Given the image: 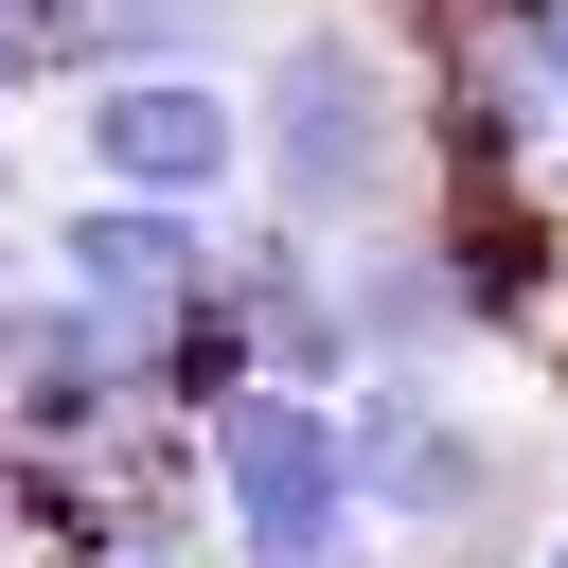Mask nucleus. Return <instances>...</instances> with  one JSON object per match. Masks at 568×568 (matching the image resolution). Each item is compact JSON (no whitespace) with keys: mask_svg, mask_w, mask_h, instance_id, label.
<instances>
[{"mask_svg":"<svg viewBox=\"0 0 568 568\" xmlns=\"http://www.w3.org/2000/svg\"><path fill=\"white\" fill-rule=\"evenodd\" d=\"M390 124H408V89H390L373 36H284V71H266V178H284V213H373L390 195Z\"/></svg>","mask_w":568,"mask_h":568,"instance_id":"nucleus-1","label":"nucleus"},{"mask_svg":"<svg viewBox=\"0 0 568 568\" xmlns=\"http://www.w3.org/2000/svg\"><path fill=\"white\" fill-rule=\"evenodd\" d=\"M213 462H231V532H248V568H337V550H355V444H337V408H302V390H231Z\"/></svg>","mask_w":568,"mask_h":568,"instance_id":"nucleus-2","label":"nucleus"},{"mask_svg":"<svg viewBox=\"0 0 568 568\" xmlns=\"http://www.w3.org/2000/svg\"><path fill=\"white\" fill-rule=\"evenodd\" d=\"M53 266H71V302H89L124 355H160V337L213 302V248L178 231V195H106V213H71V248H53Z\"/></svg>","mask_w":568,"mask_h":568,"instance_id":"nucleus-3","label":"nucleus"},{"mask_svg":"<svg viewBox=\"0 0 568 568\" xmlns=\"http://www.w3.org/2000/svg\"><path fill=\"white\" fill-rule=\"evenodd\" d=\"M89 160H106V195H213L231 178V106L195 71H106L89 89Z\"/></svg>","mask_w":568,"mask_h":568,"instance_id":"nucleus-4","label":"nucleus"},{"mask_svg":"<svg viewBox=\"0 0 568 568\" xmlns=\"http://www.w3.org/2000/svg\"><path fill=\"white\" fill-rule=\"evenodd\" d=\"M355 479H373L390 515H426V532H479V515H497V444H462L426 390H373V426H355Z\"/></svg>","mask_w":568,"mask_h":568,"instance_id":"nucleus-5","label":"nucleus"},{"mask_svg":"<svg viewBox=\"0 0 568 568\" xmlns=\"http://www.w3.org/2000/svg\"><path fill=\"white\" fill-rule=\"evenodd\" d=\"M89 36H142V53H195V36H231V0H89Z\"/></svg>","mask_w":568,"mask_h":568,"instance_id":"nucleus-6","label":"nucleus"},{"mask_svg":"<svg viewBox=\"0 0 568 568\" xmlns=\"http://www.w3.org/2000/svg\"><path fill=\"white\" fill-rule=\"evenodd\" d=\"M497 36H515V71H532V89H568V0H515Z\"/></svg>","mask_w":568,"mask_h":568,"instance_id":"nucleus-7","label":"nucleus"},{"mask_svg":"<svg viewBox=\"0 0 568 568\" xmlns=\"http://www.w3.org/2000/svg\"><path fill=\"white\" fill-rule=\"evenodd\" d=\"M18 53H36V18H18V0H0V71H18Z\"/></svg>","mask_w":568,"mask_h":568,"instance_id":"nucleus-8","label":"nucleus"},{"mask_svg":"<svg viewBox=\"0 0 568 568\" xmlns=\"http://www.w3.org/2000/svg\"><path fill=\"white\" fill-rule=\"evenodd\" d=\"M550 568H568V550H550Z\"/></svg>","mask_w":568,"mask_h":568,"instance_id":"nucleus-9","label":"nucleus"}]
</instances>
